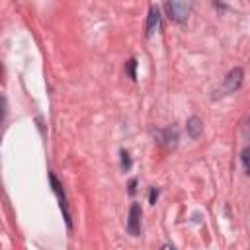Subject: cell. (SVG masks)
I'll return each mask as SVG.
<instances>
[{
    "label": "cell",
    "instance_id": "cell-4",
    "mask_svg": "<svg viewBox=\"0 0 250 250\" xmlns=\"http://www.w3.org/2000/svg\"><path fill=\"white\" fill-rule=\"evenodd\" d=\"M141 205L139 203H131L129 207V219H127V232L131 236H139L141 234Z\"/></svg>",
    "mask_w": 250,
    "mask_h": 250
},
{
    "label": "cell",
    "instance_id": "cell-6",
    "mask_svg": "<svg viewBox=\"0 0 250 250\" xmlns=\"http://www.w3.org/2000/svg\"><path fill=\"white\" fill-rule=\"evenodd\" d=\"M186 129H188V137L189 139H199V135L203 133V121L195 115H191L186 123Z\"/></svg>",
    "mask_w": 250,
    "mask_h": 250
},
{
    "label": "cell",
    "instance_id": "cell-13",
    "mask_svg": "<svg viewBox=\"0 0 250 250\" xmlns=\"http://www.w3.org/2000/svg\"><path fill=\"white\" fill-rule=\"evenodd\" d=\"M4 119V98H0V121Z\"/></svg>",
    "mask_w": 250,
    "mask_h": 250
},
{
    "label": "cell",
    "instance_id": "cell-3",
    "mask_svg": "<svg viewBox=\"0 0 250 250\" xmlns=\"http://www.w3.org/2000/svg\"><path fill=\"white\" fill-rule=\"evenodd\" d=\"M242 78H244V70H242L240 66L232 68V70L227 74V78H225V84H223V90H221L223 94H221V96H225V94H234V92L240 88Z\"/></svg>",
    "mask_w": 250,
    "mask_h": 250
},
{
    "label": "cell",
    "instance_id": "cell-1",
    "mask_svg": "<svg viewBox=\"0 0 250 250\" xmlns=\"http://www.w3.org/2000/svg\"><path fill=\"white\" fill-rule=\"evenodd\" d=\"M164 10L168 18L176 23H186L189 18V2L188 0H166Z\"/></svg>",
    "mask_w": 250,
    "mask_h": 250
},
{
    "label": "cell",
    "instance_id": "cell-9",
    "mask_svg": "<svg viewBox=\"0 0 250 250\" xmlns=\"http://www.w3.org/2000/svg\"><path fill=\"white\" fill-rule=\"evenodd\" d=\"M135 68H137V59H131L129 64H127V74H129L131 80H137V72H135Z\"/></svg>",
    "mask_w": 250,
    "mask_h": 250
},
{
    "label": "cell",
    "instance_id": "cell-7",
    "mask_svg": "<svg viewBox=\"0 0 250 250\" xmlns=\"http://www.w3.org/2000/svg\"><path fill=\"white\" fill-rule=\"evenodd\" d=\"M158 143L166 146H176L178 143V131L176 129H162L158 131Z\"/></svg>",
    "mask_w": 250,
    "mask_h": 250
},
{
    "label": "cell",
    "instance_id": "cell-12",
    "mask_svg": "<svg viewBox=\"0 0 250 250\" xmlns=\"http://www.w3.org/2000/svg\"><path fill=\"white\" fill-rule=\"evenodd\" d=\"M135 191H137V180H131L129 182V195H135Z\"/></svg>",
    "mask_w": 250,
    "mask_h": 250
},
{
    "label": "cell",
    "instance_id": "cell-10",
    "mask_svg": "<svg viewBox=\"0 0 250 250\" xmlns=\"http://www.w3.org/2000/svg\"><path fill=\"white\" fill-rule=\"evenodd\" d=\"M240 160H242V170L248 172V148H244V150L240 152Z\"/></svg>",
    "mask_w": 250,
    "mask_h": 250
},
{
    "label": "cell",
    "instance_id": "cell-11",
    "mask_svg": "<svg viewBox=\"0 0 250 250\" xmlns=\"http://www.w3.org/2000/svg\"><path fill=\"white\" fill-rule=\"evenodd\" d=\"M158 193H160V189H158V188H150V193H148V201H150V203H156V199H158Z\"/></svg>",
    "mask_w": 250,
    "mask_h": 250
},
{
    "label": "cell",
    "instance_id": "cell-5",
    "mask_svg": "<svg viewBox=\"0 0 250 250\" xmlns=\"http://www.w3.org/2000/svg\"><path fill=\"white\" fill-rule=\"evenodd\" d=\"M160 10L156 8V6H150V10H148V18H146V31H145V35L146 37H152L158 29H160Z\"/></svg>",
    "mask_w": 250,
    "mask_h": 250
},
{
    "label": "cell",
    "instance_id": "cell-2",
    "mask_svg": "<svg viewBox=\"0 0 250 250\" xmlns=\"http://www.w3.org/2000/svg\"><path fill=\"white\" fill-rule=\"evenodd\" d=\"M49 182H51V188L59 199V205H61V211H62V217L66 221V227L72 229V219H70V211H68V201H66V195H64V189H62V184L57 180V176L53 172H49Z\"/></svg>",
    "mask_w": 250,
    "mask_h": 250
},
{
    "label": "cell",
    "instance_id": "cell-8",
    "mask_svg": "<svg viewBox=\"0 0 250 250\" xmlns=\"http://www.w3.org/2000/svg\"><path fill=\"white\" fill-rule=\"evenodd\" d=\"M131 166H133V162H131L129 152H127V150H121V168H123L125 172H129V170H131Z\"/></svg>",
    "mask_w": 250,
    "mask_h": 250
}]
</instances>
